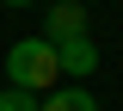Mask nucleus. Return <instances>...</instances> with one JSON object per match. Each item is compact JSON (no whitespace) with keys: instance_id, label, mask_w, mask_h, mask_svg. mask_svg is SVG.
I'll list each match as a JSON object with an SVG mask.
<instances>
[{"instance_id":"1","label":"nucleus","mask_w":123,"mask_h":111,"mask_svg":"<svg viewBox=\"0 0 123 111\" xmlns=\"http://www.w3.org/2000/svg\"><path fill=\"white\" fill-rule=\"evenodd\" d=\"M62 80V62H55V43L49 37H18L6 49V86H31V93H49Z\"/></svg>"},{"instance_id":"2","label":"nucleus","mask_w":123,"mask_h":111,"mask_svg":"<svg viewBox=\"0 0 123 111\" xmlns=\"http://www.w3.org/2000/svg\"><path fill=\"white\" fill-rule=\"evenodd\" d=\"M43 37H49V43L86 37V6H80V0H55V6H49V19H43Z\"/></svg>"},{"instance_id":"3","label":"nucleus","mask_w":123,"mask_h":111,"mask_svg":"<svg viewBox=\"0 0 123 111\" xmlns=\"http://www.w3.org/2000/svg\"><path fill=\"white\" fill-rule=\"evenodd\" d=\"M55 62H62V74L86 80L92 68H98V49H92V37H68V43H55Z\"/></svg>"},{"instance_id":"4","label":"nucleus","mask_w":123,"mask_h":111,"mask_svg":"<svg viewBox=\"0 0 123 111\" xmlns=\"http://www.w3.org/2000/svg\"><path fill=\"white\" fill-rule=\"evenodd\" d=\"M43 111H98V99L86 86H49L43 93Z\"/></svg>"},{"instance_id":"5","label":"nucleus","mask_w":123,"mask_h":111,"mask_svg":"<svg viewBox=\"0 0 123 111\" xmlns=\"http://www.w3.org/2000/svg\"><path fill=\"white\" fill-rule=\"evenodd\" d=\"M0 111H43V93H31V86H6V93H0Z\"/></svg>"},{"instance_id":"6","label":"nucleus","mask_w":123,"mask_h":111,"mask_svg":"<svg viewBox=\"0 0 123 111\" xmlns=\"http://www.w3.org/2000/svg\"><path fill=\"white\" fill-rule=\"evenodd\" d=\"M6 6H31V0H6Z\"/></svg>"}]
</instances>
